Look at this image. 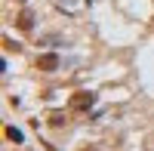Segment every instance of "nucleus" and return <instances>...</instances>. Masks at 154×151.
Wrapping results in <instances>:
<instances>
[{
  "label": "nucleus",
  "instance_id": "nucleus-1",
  "mask_svg": "<svg viewBox=\"0 0 154 151\" xmlns=\"http://www.w3.org/2000/svg\"><path fill=\"white\" fill-rule=\"evenodd\" d=\"M37 65H40V71H56L59 68V56H40Z\"/></svg>",
  "mask_w": 154,
  "mask_h": 151
},
{
  "label": "nucleus",
  "instance_id": "nucleus-2",
  "mask_svg": "<svg viewBox=\"0 0 154 151\" xmlns=\"http://www.w3.org/2000/svg\"><path fill=\"white\" fill-rule=\"evenodd\" d=\"M71 105L83 111V108H89V105H93V96H89V93H77V96L71 99Z\"/></svg>",
  "mask_w": 154,
  "mask_h": 151
},
{
  "label": "nucleus",
  "instance_id": "nucleus-3",
  "mask_svg": "<svg viewBox=\"0 0 154 151\" xmlns=\"http://www.w3.org/2000/svg\"><path fill=\"white\" fill-rule=\"evenodd\" d=\"M6 136H9V139H12V142H22V133H19L16 127H9V130H6Z\"/></svg>",
  "mask_w": 154,
  "mask_h": 151
}]
</instances>
